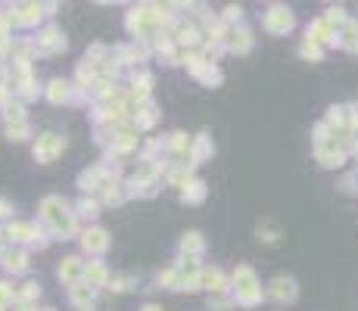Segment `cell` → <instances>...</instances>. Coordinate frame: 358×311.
Here are the masks:
<instances>
[{
  "instance_id": "cell-1",
  "label": "cell",
  "mask_w": 358,
  "mask_h": 311,
  "mask_svg": "<svg viewBox=\"0 0 358 311\" xmlns=\"http://www.w3.org/2000/svg\"><path fill=\"white\" fill-rule=\"evenodd\" d=\"M41 212H44V221H47L50 228L56 230V234H72V230H75V218H72L69 206H65L59 196H50V200H44Z\"/></svg>"
},
{
  "instance_id": "cell-2",
  "label": "cell",
  "mask_w": 358,
  "mask_h": 311,
  "mask_svg": "<svg viewBox=\"0 0 358 311\" xmlns=\"http://www.w3.org/2000/svg\"><path fill=\"white\" fill-rule=\"evenodd\" d=\"M63 147H65V141L59 134H41L35 143V159L38 162H53V159L63 153Z\"/></svg>"
},
{
  "instance_id": "cell-3",
  "label": "cell",
  "mask_w": 358,
  "mask_h": 311,
  "mask_svg": "<svg viewBox=\"0 0 358 311\" xmlns=\"http://www.w3.org/2000/svg\"><path fill=\"white\" fill-rule=\"evenodd\" d=\"M0 259H3V268L10 271V274H22V271H29V253H25V249H6L3 255H0Z\"/></svg>"
},
{
  "instance_id": "cell-4",
  "label": "cell",
  "mask_w": 358,
  "mask_h": 311,
  "mask_svg": "<svg viewBox=\"0 0 358 311\" xmlns=\"http://www.w3.org/2000/svg\"><path fill=\"white\" fill-rule=\"evenodd\" d=\"M38 50L44 53H56V50H65V38L59 35L56 29H47L41 38H38Z\"/></svg>"
},
{
  "instance_id": "cell-5",
  "label": "cell",
  "mask_w": 358,
  "mask_h": 311,
  "mask_svg": "<svg viewBox=\"0 0 358 311\" xmlns=\"http://www.w3.org/2000/svg\"><path fill=\"white\" fill-rule=\"evenodd\" d=\"M3 134L10 141H25L29 137V125H25V118H3Z\"/></svg>"
},
{
  "instance_id": "cell-6",
  "label": "cell",
  "mask_w": 358,
  "mask_h": 311,
  "mask_svg": "<svg viewBox=\"0 0 358 311\" xmlns=\"http://www.w3.org/2000/svg\"><path fill=\"white\" fill-rule=\"evenodd\" d=\"M81 274H84V268H81V262L78 259H65L63 264H59V277H63L65 283H75Z\"/></svg>"
},
{
  "instance_id": "cell-7",
  "label": "cell",
  "mask_w": 358,
  "mask_h": 311,
  "mask_svg": "<svg viewBox=\"0 0 358 311\" xmlns=\"http://www.w3.org/2000/svg\"><path fill=\"white\" fill-rule=\"evenodd\" d=\"M81 243H84V249H91V253H103L106 249V234L103 230H88Z\"/></svg>"
},
{
  "instance_id": "cell-8",
  "label": "cell",
  "mask_w": 358,
  "mask_h": 311,
  "mask_svg": "<svg viewBox=\"0 0 358 311\" xmlns=\"http://www.w3.org/2000/svg\"><path fill=\"white\" fill-rule=\"evenodd\" d=\"M72 302H75L81 311H88L91 302H94V293H91L88 287H72Z\"/></svg>"
},
{
  "instance_id": "cell-9",
  "label": "cell",
  "mask_w": 358,
  "mask_h": 311,
  "mask_svg": "<svg viewBox=\"0 0 358 311\" xmlns=\"http://www.w3.org/2000/svg\"><path fill=\"white\" fill-rule=\"evenodd\" d=\"M65 94H69V84L65 81H50V90H47V97H50V103H59V100H65Z\"/></svg>"
},
{
  "instance_id": "cell-10",
  "label": "cell",
  "mask_w": 358,
  "mask_h": 311,
  "mask_svg": "<svg viewBox=\"0 0 358 311\" xmlns=\"http://www.w3.org/2000/svg\"><path fill=\"white\" fill-rule=\"evenodd\" d=\"M13 299H16V289H13L10 283L0 280V311H3L6 305H13Z\"/></svg>"
},
{
  "instance_id": "cell-11",
  "label": "cell",
  "mask_w": 358,
  "mask_h": 311,
  "mask_svg": "<svg viewBox=\"0 0 358 311\" xmlns=\"http://www.w3.org/2000/svg\"><path fill=\"white\" fill-rule=\"evenodd\" d=\"M84 277H91V283H100L106 277V271L100 268V264H91V268H84Z\"/></svg>"
},
{
  "instance_id": "cell-12",
  "label": "cell",
  "mask_w": 358,
  "mask_h": 311,
  "mask_svg": "<svg viewBox=\"0 0 358 311\" xmlns=\"http://www.w3.org/2000/svg\"><path fill=\"white\" fill-rule=\"evenodd\" d=\"M10 29H13L10 16H3V13H0V41H6V38H10Z\"/></svg>"
},
{
  "instance_id": "cell-13",
  "label": "cell",
  "mask_w": 358,
  "mask_h": 311,
  "mask_svg": "<svg viewBox=\"0 0 358 311\" xmlns=\"http://www.w3.org/2000/svg\"><path fill=\"white\" fill-rule=\"evenodd\" d=\"M78 212H81V215H88V218H94V215H97V202L84 200V202H81V206H78Z\"/></svg>"
},
{
  "instance_id": "cell-14",
  "label": "cell",
  "mask_w": 358,
  "mask_h": 311,
  "mask_svg": "<svg viewBox=\"0 0 358 311\" xmlns=\"http://www.w3.org/2000/svg\"><path fill=\"white\" fill-rule=\"evenodd\" d=\"M38 293H41V289H38V283H25V289H22V299H35Z\"/></svg>"
},
{
  "instance_id": "cell-15",
  "label": "cell",
  "mask_w": 358,
  "mask_h": 311,
  "mask_svg": "<svg viewBox=\"0 0 358 311\" xmlns=\"http://www.w3.org/2000/svg\"><path fill=\"white\" fill-rule=\"evenodd\" d=\"M13 215V206L6 200H0V218H10Z\"/></svg>"
},
{
  "instance_id": "cell-16",
  "label": "cell",
  "mask_w": 358,
  "mask_h": 311,
  "mask_svg": "<svg viewBox=\"0 0 358 311\" xmlns=\"http://www.w3.org/2000/svg\"><path fill=\"white\" fill-rule=\"evenodd\" d=\"M3 246H6V234H3V230H0V255H3V253H6V249H3Z\"/></svg>"
},
{
  "instance_id": "cell-17",
  "label": "cell",
  "mask_w": 358,
  "mask_h": 311,
  "mask_svg": "<svg viewBox=\"0 0 358 311\" xmlns=\"http://www.w3.org/2000/svg\"><path fill=\"white\" fill-rule=\"evenodd\" d=\"M0 88H6V84H3V69H0Z\"/></svg>"
}]
</instances>
